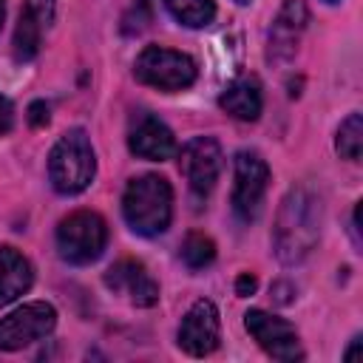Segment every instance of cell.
Returning <instances> with one entry per match:
<instances>
[{"mask_svg":"<svg viewBox=\"0 0 363 363\" xmlns=\"http://www.w3.org/2000/svg\"><path fill=\"white\" fill-rule=\"evenodd\" d=\"M11 128H14V105L9 96L0 94V136L11 133Z\"/></svg>","mask_w":363,"mask_h":363,"instance_id":"obj_20","label":"cell"},{"mask_svg":"<svg viewBox=\"0 0 363 363\" xmlns=\"http://www.w3.org/2000/svg\"><path fill=\"white\" fill-rule=\"evenodd\" d=\"M105 286L119 292V295H128V301L133 306H153L159 301V284L150 278L145 264H139L133 258L116 261L105 272Z\"/></svg>","mask_w":363,"mask_h":363,"instance_id":"obj_13","label":"cell"},{"mask_svg":"<svg viewBox=\"0 0 363 363\" xmlns=\"http://www.w3.org/2000/svg\"><path fill=\"white\" fill-rule=\"evenodd\" d=\"M182 261L190 267V269H204L216 261V244L210 235L204 233H190L184 241H182Z\"/></svg>","mask_w":363,"mask_h":363,"instance_id":"obj_19","label":"cell"},{"mask_svg":"<svg viewBox=\"0 0 363 363\" xmlns=\"http://www.w3.org/2000/svg\"><path fill=\"white\" fill-rule=\"evenodd\" d=\"M224 153L213 136H193L179 150V170L196 196H210L221 176Z\"/></svg>","mask_w":363,"mask_h":363,"instance_id":"obj_8","label":"cell"},{"mask_svg":"<svg viewBox=\"0 0 363 363\" xmlns=\"http://www.w3.org/2000/svg\"><path fill=\"white\" fill-rule=\"evenodd\" d=\"M57 11V0H26L20 9V20L14 28V60L28 62L37 57L45 28L51 26Z\"/></svg>","mask_w":363,"mask_h":363,"instance_id":"obj_12","label":"cell"},{"mask_svg":"<svg viewBox=\"0 0 363 363\" xmlns=\"http://www.w3.org/2000/svg\"><path fill=\"white\" fill-rule=\"evenodd\" d=\"M122 216L139 235H162L173 218V187L159 173H145L128 182L122 193Z\"/></svg>","mask_w":363,"mask_h":363,"instance_id":"obj_2","label":"cell"},{"mask_svg":"<svg viewBox=\"0 0 363 363\" xmlns=\"http://www.w3.org/2000/svg\"><path fill=\"white\" fill-rule=\"evenodd\" d=\"M196 62L193 57L164 48V45H145L133 62V77L142 85L159 88V91H184L196 82Z\"/></svg>","mask_w":363,"mask_h":363,"instance_id":"obj_5","label":"cell"},{"mask_svg":"<svg viewBox=\"0 0 363 363\" xmlns=\"http://www.w3.org/2000/svg\"><path fill=\"white\" fill-rule=\"evenodd\" d=\"M108 244V224L94 210H77L65 216L57 227V252L68 264H91L102 255Z\"/></svg>","mask_w":363,"mask_h":363,"instance_id":"obj_4","label":"cell"},{"mask_svg":"<svg viewBox=\"0 0 363 363\" xmlns=\"http://www.w3.org/2000/svg\"><path fill=\"white\" fill-rule=\"evenodd\" d=\"M269 187V167L258 150H238L235 153V182H233V210L235 216L250 224L258 218L264 207V196Z\"/></svg>","mask_w":363,"mask_h":363,"instance_id":"obj_6","label":"cell"},{"mask_svg":"<svg viewBox=\"0 0 363 363\" xmlns=\"http://www.w3.org/2000/svg\"><path fill=\"white\" fill-rule=\"evenodd\" d=\"M309 23V9L306 0H284V6L278 9L272 26H269V37H267V60L269 62H286L295 57L301 34Z\"/></svg>","mask_w":363,"mask_h":363,"instance_id":"obj_11","label":"cell"},{"mask_svg":"<svg viewBox=\"0 0 363 363\" xmlns=\"http://www.w3.org/2000/svg\"><path fill=\"white\" fill-rule=\"evenodd\" d=\"M164 6L187 28H204L216 17V3L213 0H164Z\"/></svg>","mask_w":363,"mask_h":363,"instance_id":"obj_17","label":"cell"},{"mask_svg":"<svg viewBox=\"0 0 363 363\" xmlns=\"http://www.w3.org/2000/svg\"><path fill=\"white\" fill-rule=\"evenodd\" d=\"M128 147L133 156L139 159H147V162H164L176 153V136L173 130L156 119V116H139L136 125L130 128V136H128Z\"/></svg>","mask_w":363,"mask_h":363,"instance_id":"obj_14","label":"cell"},{"mask_svg":"<svg viewBox=\"0 0 363 363\" xmlns=\"http://www.w3.org/2000/svg\"><path fill=\"white\" fill-rule=\"evenodd\" d=\"M57 326V309L48 301H31L0 318V352H17L43 340Z\"/></svg>","mask_w":363,"mask_h":363,"instance_id":"obj_7","label":"cell"},{"mask_svg":"<svg viewBox=\"0 0 363 363\" xmlns=\"http://www.w3.org/2000/svg\"><path fill=\"white\" fill-rule=\"evenodd\" d=\"M31 284H34L31 261L20 250L3 244L0 247V306H9L20 295H26Z\"/></svg>","mask_w":363,"mask_h":363,"instance_id":"obj_16","label":"cell"},{"mask_svg":"<svg viewBox=\"0 0 363 363\" xmlns=\"http://www.w3.org/2000/svg\"><path fill=\"white\" fill-rule=\"evenodd\" d=\"M218 105L227 116L238 119V122H255L261 116V108H264V94H261V82L252 77V74H244V77H235L224 94L218 96Z\"/></svg>","mask_w":363,"mask_h":363,"instance_id":"obj_15","label":"cell"},{"mask_svg":"<svg viewBox=\"0 0 363 363\" xmlns=\"http://www.w3.org/2000/svg\"><path fill=\"white\" fill-rule=\"evenodd\" d=\"M360 343H363V340H360V337H354V340H352V346L346 349V354H343V357H346V360H352V357L357 354V349H360Z\"/></svg>","mask_w":363,"mask_h":363,"instance_id":"obj_23","label":"cell"},{"mask_svg":"<svg viewBox=\"0 0 363 363\" xmlns=\"http://www.w3.org/2000/svg\"><path fill=\"white\" fill-rule=\"evenodd\" d=\"M255 289H258V278H255V275L241 272V275L235 278V295H238V298H247V295H252Z\"/></svg>","mask_w":363,"mask_h":363,"instance_id":"obj_22","label":"cell"},{"mask_svg":"<svg viewBox=\"0 0 363 363\" xmlns=\"http://www.w3.org/2000/svg\"><path fill=\"white\" fill-rule=\"evenodd\" d=\"M235 3H238V6H247V3H250V0H235Z\"/></svg>","mask_w":363,"mask_h":363,"instance_id":"obj_25","label":"cell"},{"mask_svg":"<svg viewBox=\"0 0 363 363\" xmlns=\"http://www.w3.org/2000/svg\"><path fill=\"white\" fill-rule=\"evenodd\" d=\"M3 17H6V0H0V26H3Z\"/></svg>","mask_w":363,"mask_h":363,"instance_id":"obj_24","label":"cell"},{"mask_svg":"<svg viewBox=\"0 0 363 363\" xmlns=\"http://www.w3.org/2000/svg\"><path fill=\"white\" fill-rule=\"evenodd\" d=\"M94 173H96V156L88 133L82 128L65 130L48 153L51 187L62 196H77L94 182Z\"/></svg>","mask_w":363,"mask_h":363,"instance_id":"obj_3","label":"cell"},{"mask_svg":"<svg viewBox=\"0 0 363 363\" xmlns=\"http://www.w3.org/2000/svg\"><path fill=\"white\" fill-rule=\"evenodd\" d=\"M218 340H221V318H218V309H216L213 301L201 298L182 318L179 346L187 354H193V357H204V354H210V352L218 349Z\"/></svg>","mask_w":363,"mask_h":363,"instance_id":"obj_10","label":"cell"},{"mask_svg":"<svg viewBox=\"0 0 363 363\" xmlns=\"http://www.w3.org/2000/svg\"><path fill=\"white\" fill-rule=\"evenodd\" d=\"M323 221L320 199L309 187H292L275 216L272 247L281 264H301L318 244Z\"/></svg>","mask_w":363,"mask_h":363,"instance_id":"obj_1","label":"cell"},{"mask_svg":"<svg viewBox=\"0 0 363 363\" xmlns=\"http://www.w3.org/2000/svg\"><path fill=\"white\" fill-rule=\"evenodd\" d=\"M48 105L43 102V99H37V102H31L28 105V122H31V128H43V125H48Z\"/></svg>","mask_w":363,"mask_h":363,"instance_id":"obj_21","label":"cell"},{"mask_svg":"<svg viewBox=\"0 0 363 363\" xmlns=\"http://www.w3.org/2000/svg\"><path fill=\"white\" fill-rule=\"evenodd\" d=\"M326 3H337V0H326Z\"/></svg>","mask_w":363,"mask_h":363,"instance_id":"obj_26","label":"cell"},{"mask_svg":"<svg viewBox=\"0 0 363 363\" xmlns=\"http://www.w3.org/2000/svg\"><path fill=\"white\" fill-rule=\"evenodd\" d=\"M335 147H337L340 159H349V162L360 159V150H363V119H360V113H349L340 122Z\"/></svg>","mask_w":363,"mask_h":363,"instance_id":"obj_18","label":"cell"},{"mask_svg":"<svg viewBox=\"0 0 363 363\" xmlns=\"http://www.w3.org/2000/svg\"><path fill=\"white\" fill-rule=\"evenodd\" d=\"M244 326L247 332L255 337V343L275 360H301L303 357V346L301 337L295 332V326L278 315H269L264 309H250L244 315Z\"/></svg>","mask_w":363,"mask_h":363,"instance_id":"obj_9","label":"cell"}]
</instances>
